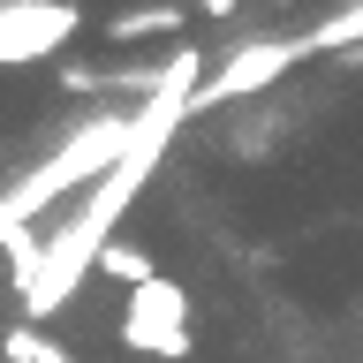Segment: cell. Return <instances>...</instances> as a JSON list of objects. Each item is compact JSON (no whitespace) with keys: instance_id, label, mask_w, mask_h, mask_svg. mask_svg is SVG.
Instances as JSON below:
<instances>
[{"instance_id":"6da1fadb","label":"cell","mask_w":363,"mask_h":363,"mask_svg":"<svg viewBox=\"0 0 363 363\" xmlns=\"http://www.w3.org/2000/svg\"><path fill=\"white\" fill-rule=\"evenodd\" d=\"M197 91H204V61L182 45L174 61L152 76L144 106H136V144H129V159H121V167H113V174L84 197V212H68V220L45 235V272L23 288V311H30V318L61 311L68 295H76V280H84V272H99V257H106V242H113V227H121V212L136 204L144 174L159 167V152H167V144H174V129L189 121V99H197Z\"/></svg>"},{"instance_id":"7a4b0ae2","label":"cell","mask_w":363,"mask_h":363,"mask_svg":"<svg viewBox=\"0 0 363 363\" xmlns=\"http://www.w3.org/2000/svg\"><path fill=\"white\" fill-rule=\"evenodd\" d=\"M129 144H136V113H91V121L68 136L61 152H45L23 182H8V189H0V220H8V227H30L45 204H61L68 189H84V182L99 189V182L129 159Z\"/></svg>"},{"instance_id":"3957f363","label":"cell","mask_w":363,"mask_h":363,"mask_svg":"<svg viewBox=\"0 0 363 363\" xmlns=\"http://www.w3.org/2000/svg\"><path fill=\"white\" fill-rule=\"evenodd\" d=\"M311 45L303 38H242L235 53H227L212 76H204V91L189 99V113H204V106H227V99H250V91H265V84H280L295 61H303Z\"/></svg>"},{"instance_id":"277c9868","label":"cell","mask_w":363,"mask_h":363,"mask_svg":"<svg viewBox=\"0 0 363 363\" xmlns=\"http://www.w3.org/2000/svg\"><path fill=\"white\" fill-rule=\"evenodd\" d=\"M121 340L129 348H144V356H167V363H182L197 340H189V295L159 272L152 288H136L129 295V311H121Z\"/></svg>"},{"instance_id":"5b68a950","label":"cell","mask_w":363,"mask_h":363,"mask_svg":"<svg viewBox=\"0 0 363 363\" xmlns=\"http://www.w3.org/2000/svg\"><path fill=\"white\" fill-rule=\"evenodd\" d=\"M76 30H84V8H68V0H0V68L61 53Z\"/></svg>"},{"instance_id":"8992f818","label":"cell","mask_w":363,"mask_h":363,"mask_svg":"<svg viewBox=\"0 0 363 363\" xmlns=\"http://www.w3.org/2000/svg\"><path fill=\"white\" fill-rule=\"evenodd\" d=\"M182 23H189V8H129V16L106 23V38L136 45V38H152V30H182Z\"/></svg>"},{"instance_id":"52a82bcc","label":"cell","mask_w":363,"mask_h":363,"mask_svg":"<svg viewBox=\"0 0 363 363\" xmlns=\"http://www.w3.org/2000/svg\"><path fill=\"white\" fill-rule=\"evenodd\" d=\"M99 272H106V280H121V288H152V280H159V265H152V257H144V250H129V242H106V257H99Z\"/></svg>"},{"instance_id":"ba28073f","label":"cell","mask_w":363,"mask_h":363,"mask_svg":"<svg viewBox=\"0 0 363 363\" xmlns=\"http://www.w3.org/2000/svg\"><path fill=\"white\" fill-rule=\"evenodd\" d=\"M303 45H311V53H333V45H363V8H340V16H325L318 30H303Z\"/></svg>"},{"instance_id":"9c48e42d","label":"cell","mask_w":363,"mask_h":363,"mask_svg":"<svg viewBox=\"0 0 363 363\" xmlns=\"http://www.w3.org/2000/svg\"><path fill=\"white\" fill-rule=\"evenodd\" d=\"M0 356H8V363H38L45 356V333H8V340H0Z\"/></svg>"},{"instance_id":"30bf717a","label":"cell","mask_w":363,"mask_h":363,"mask_svg":"<svg viewBox=\"0 0 363 363\" xmlns=\"http://www.w3.org/2000/svg\"><path fill=\"white\" fill-rule=\"evenodd\" d=\"M38 363H68V356H61V348H53V340H45V356H38Z\"/></svg>"},{"instance_id":"8fae6325","label":"cell","mask_w":363,"mask_h":363,"mask_svg":"<svg viewBox=\"0 0 363 363\" xmlns=\"http://www.w3.org/2000/svg\"><path fill=\"white\" fill-rule=\"evenodd\" d=\"M0 242H8V220H0Z\"/></svg>"}]
</instances>
